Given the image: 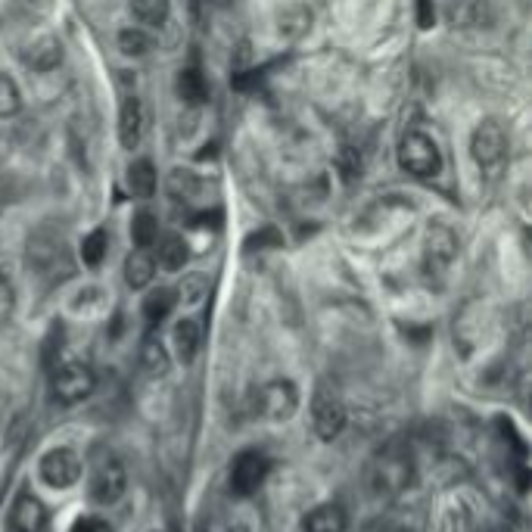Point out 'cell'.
I'll list each match as a JSON object with an SVG mask.
<instances>
[{"label": "cell", "mask_w": 532, "mask_h": 532, "mask_svg": "<svg viewBox=\"0 0 532 532\" xmlns=\"http://www.w3.org/2000/svg\"><path fill=\"white\" fill-rule=\"evenodd\" d=\"M13 308H16V290H13V280L0 271V327H4L13 318Z\"/></svg>", "instance_id": "obj_28"}, {"label": "cell", "mask_w": 532, "mask_h": 532, "mask_svg": "<svg viewBox=\"0 0 532 532\" xmlns=\"http://www.w3.org/2000/svg\"><path fill=\"white\" fill-rule=\"evenodd\" d=\"M268 473H271V461L262 452H252V448L249 452H240L231 464V492L240 498L256 495L265 486Z\"/></svg>", "instance_id": "obj_7"}, {"label": "cell", "mask_w": 532, "mask_h": 532, "mask_svg": "<svg viewBox=\"0 0 532 532\" xmlns=\"http://www.w3.org/2000/svg\"><path fill=\"white\" fill-rule=\"evenodd\" d=\"M458 259V234L452 224L430 221L424 234V268L427 274H445Z\"/></svg>", "instance_id": "obj_4"}, {"label": "cell", "mask_w": 532, "mask_h": 532, "mask_svg": "<svg viewBox=\"0 0 532 532\" xmlns=\"http://www.w3.org/2000/svg\"><path fill=\"white\" fill-rule=\"evenodd\" d=\"M399 165L405 168L408 175L417 178H433L442 172V150L439 144L424 134V131H408L399 144Z\"/></svg>", "instance_id": "obj_2"}, {"label": "cell", "mask_w": 532, "mask_h": 532, "mask_svg": "<svg viewBox=\"0 0 532 532\" xmlns=\"http://www.w3.org/2000/svg\"><path fill=\"white\" fill-rule=\"evenodd\" d=\"M22 4H38V0H22Z\"/></svg>", "instance_id": "obj_33"}, {"label": "cell", "mask_w": 532, "mask_h": 532, "mask_svg": "<svg viewBox=\"0 0 532 532\" xmlns=\"http://www.w3.org/2000/svg\"><path fill=\"white\" fill-rule=\"evenodd\" d=\"M470 156L483 175L495 178L508 162V131L495 119H483L470 137Z\"/></svg>", "instance_id": "obj_1"}, {"label": "cell", "mask_w": 532, "mask_h": 532, "mask_svg": "<svg viewBox=\"0 0 532 532\" xmlns=\"http://www.w3.org/2000/svg\"><path fill=\"white\" fill-rule=\"evenodd\" d=\"M72 532H112V529H109V523L100 520V517H81V520H75Z\"/></svg>", "instance_id": "obj_30"}, {"label": "cell", "mask_w": 532, "mask_h": 532, "mask_svg": "<svg viewBox=\"0 0 532 532\" xmlns=\"http://www.w3.org/2000/svg\"><path fill=\"white\" fill-rule=\"evenodd\" d=\"M377 532H408V529H405V526H399V523H383Z\"/></svg>", "instance_id": "obj_31"}, {"label": "cell", "mask_w": 532, "mask_h": 532, "mask_svg": "<svg viewBox=\"0 0 532 532\" xmlns=\"http://www.w3.org/2000/svg\"><path fill=\"white\" fill-rule=\"evenodd\" d=\"M175 302H178L175 290H168V287H159V290H153V293L144 299V315H147V321H150V324H159V321H165L168 315H172Z\"/></svg>", "instance_id": "obj_21"}, {"label": "cell", "mask_w": 532, "mask_h": 532, "mask_svg": "<svg viewBox=\"0 0 532 532\" xmlns=\"http://www.w3.org/2000/svg\"><path fill=\"white\" fill-rule=\"evenodd\" d=\"M168 13H172V0H131V16L140 25L159 28L168 22Z\"/></svg>", "instance_id": "obj_19"}, {"label": "cell", "mask_w": 532, "mask_h": 532, "mask_svg": "<svg viewBox=\"0 0 532 532\" xmlns=\"http://www.w3.org/2000/svg\"><path fill=\"white\" fill-rule=\"evenodd\" d=\"M125 486H128V476H125V467L116 461V458H103L94 473H91V498L97 504H103V508H109V504H116L122 495H125Z\"/></svg>", "instance_id": "obj_8"}, {"label": "cell", "mask_w": 532, "mask_h": 532, "mask_svg": "<svg viewBox=\"0 0 532 532\" xmlns=\"http://www.w3.org/2000/svg\"><path fill=\"white\" fill-rule=\"evenodd\" d=\"M312 427L324 442H333L346 427V405L327 389H321L312 402Z\"/></svg>", "instance_id": "obj_9"}, {"label": "cell", "mask_w": 532, "mask_h": 532, "mask_svg": "<svg viewBox=\"0 0 532 532\" xmlns=\"http://www.w3.org/2000/svg\"><path fill=\"white\" fill-rule=\"evenodd\" d=\"M10 526L13 532H44L47 529V511L32 492H19L10 508Z\"/></svg>", "instance_id": "obj_10"}, {"label": "cell", "mask_w": 532, "mask_h": 532, "mask_svg": "<svg viewBox=\"0 0 532 532\" xmlns=\"http://www.w3.org/2000/svg\"><path fill=\"white\" fill-rule=\"evenodd\" d=\"M106 249H109L106 231H103V228L91 231L88 237L81 240V262L91 265V268H97V265L103 262V256H106Z\"/></svg>", "instance_id": "obj_25"}, {"label": "cell", "mask_w": 532, "mask_h": 532, "mask_svg": "<svg viewBox=\"0 0 532 532\" xmlns=\"http://www.w3.org/2000/svg\"><path fill=\"white\" fill-rule=\"evenodd\" d=\"M175 352L184 364H190L196 358V352H200V324L190 318L175 324Z\"/></svg>", "instance_id": "obj_20"}, {"label": "cell", "mask_w": 532, "mask_h": 532, "mask_svg": "<svg viewBox=\"0 0 532 532\" xmlns=\"http://www.w3.org/2000/svg\"><path fill=\"white\" fill-rule=\"evenodd\" d=\"M209 293V277L206 274H184V280L178 284L175 296L184 302V305H200Z\"/></svg>", "instance_id": "obj_23"}, {"label": "cell", "mask_w": 532, "mask_h": 532, "mask_svg": "<svg viewBox=\"0 0 532 532\" xmlns=\"http://www.w3.org/2000/svg\"><path fill=\"white\" fill-rule=\"evenodd\" d=\"M433 22H436L433 0H417V25L420 28H433Z\"/></svg>", "instance_id": "obj_29"}, {"label": "cell", "mask_w": 532, "mask_h": 532, "mask_svg": "<svg viewBox=\"0 0 532 532\" xmlns=\"http://www.w3.org/2000/svg\"><path fill=\"white\" fill-rule=\"evenodd\" d=\"M140 368L150 377H165L168 368H172V358H168V349L162 346L159 336H147V340L140 343Z\"/></svg>", "instance_id": "obj_17"}, {"label": "cell", "mask_w": 532, "mask_h": 532, "mask_svg": "<svg viewBox=\"0 0 532 532\" xmlns=\"http://www.w3.org/2000/svg\"><path fill=\"white\" fill-rule=\"evenodd\" d=\"M22 109V94H19V84L0 72V119H13L16 112Z\"/></svg>", "instance_id": "obj_24"}, {"label": "cell", "mask_w": 532, "mask_h": 532, "mask_svg": "<svg viewBox=\"0 0 532 532\" xmlns=\"http://www.w3.org/2000/svg\"><path fill=\"white\" fill-rule=\"evenodd\" d=\"M128 190L131 196H137V200H150V196L156 193V168L150 159H134L128 165Z\"/></svg>", "instance_id": "obj_16"}, {"label": "cell", "mask_w": 532, "mask_h": 532, "mask_svg": "<svg viewBox=\"0 0 532 532\" xmlns=\"http://www.w3.org/2000/svg\"><path fill=\"white\" fill-rule=\"evenodd\" d=\"M159 240V249H156V262L165 268V271H181L190 259V246L181 234H165V237H156Z\"/></svg>", "instance_id": "obj_15"}, {"label": "cell", "mask_w": 532, "mask_h": 532, "mask_svg": "<svg viewBox=\"0 0 532 532\" xmlns=\"http://www.w3.org/2000/svg\"><path fill=\"white\" fill-rule=\"evenodd\" d=\"M153 277H156V259L147 249H134L125 259V284L131 290H144L153 284Z\"/></svg>", "instance_id": "obj_14"}, {"label": "cell", "mask_w": 532, "mask_h": 532, "mask_svg": "<svg viewBox=\"0 0 532 532\" xmlns=\"http://www.w3.org/2000/svg\"><path fill=\"white\" fill-rule=\"evenodd\" d=\"M256 411L271 424H284L299 411V389L293 380H271L256 392Z\"/></svg>", "instance_id": "obj_3"}, {"label": "cell", "mask_w": 532, "mask_h": 532, "mask_svg": "<svg viewBox=\"0 0 532 532\" xmlns=\"http://www.w3.org/2000/svg\"><path fill=\"white\" fill-rule=\"evenodd\" d=\"M119 50L125 56H147L150 53V38L144 28H137V25H128L119 32Z\"/></svg>", "instance_id": "obj_26"}, {"label": "cell", "mask_w": 532, "mask_h": 532, "mask_svg": "<svg viewBox=\"0 0 532 532\" xmlns=\"http://www.w3.org/2000/svg\"><path fill=\"white\" fill-rule=\"evenodd\" d=\"M228 532H249V526H243V523H231Z\"/></svg>", "instance_id": "obj_32"}, {"label": "cell", "mask_w": 532, "mask_h": 532, "mask_svg": "<svg viewBox=\"0 0 532 532\" xmlns=\"http://www.w3.org/2000/svg\"><path fill=\"white\" fill-rule=\"evenodd\" d=\"M168 190H172L178 200H193L200 193V181H196L193 172H184V168H175L172 178H168Z\"/></svg>", "instance_id": "obj_27"}, {"label": "cell", "mask_w": 532, "mask_h": 532, "mask_svg": "<svg viewBox=\"0 0 532 532\" xmlns=\"http://www.w3.org/2000/svg\"><path fill=\"white\" fill-rule=\"evenodd\" d=\"M159 237V221L153 212H137L131 218V240L137 249H150Z\"/></svg>", "instance_id": "obj_22"}, {"label": "cell", "mask_w": 532, "mask_h": 532, "mask_svg": "<svg viewBox=\"0 0 532 532\" xmlns=\"http://www.w3.org/2000/svg\"><path fill=\"white\" fill-rule=\"evenodd\" d=\"M94 386H97V377L88 364L69 361V364H63V368H56V374H53V399L60 405H78L91 396Z\"/></svg>", "instance_id": "obj_5"}, {"label": "cell", "mask_w": 532, "mask_h": 532, "mask_svg": "<svg viewBox=\"0 0 532 532\" xmlns=\"http://www.w3.org/2000/svg\"><path fill=\"white\" fill-rule=\"evenodd\" d=\"M175 91H178V97H181L187 106H200V103H206V97H209L206 81H203V75L196 72V69H181V72H178Z\"/></svg>", "instance_id": "obj_18"}, {"label": "cell", "mask_w": 532, "mask_h": 532, "mask_svg": "<svg viewBox=\"0 0 532 532\" xmlns=\"http://www.w3.org/2000/svg\"><path fill=\"white\" fill-rule=\"evenodd\" d=\"M349 520L340 504H318L315 511H308L302 520V532H346Z\"/></svg>", "instance_id": "obj_13"}, {"label": "cell", "mask_w": 532, "mask_h": 532, "mask_svg": "<svg viewBox=\"0 0 532 532\" xmlns=\"http://www.w3.org/2000/svg\"><path fill=\"white\" fill-rule=\"evenodd\" d=\"M22 63L32 69V72H53L56 66L63 63V44H60V38H53V35L35 38L32 44L25 47Z\"/></svg>", "instance_id": "obj_11"}, {"label": "cell", "mask_w": 532, "mask_h": 532, "mask_svg": "<svg viewBox=\"0 0 532 532\" xmlns=\"http://www.w3.org/2000/svg\"><path fill=\"white\" fill-rule=\"evenodd\" d=\"M38 473L50 489H72L81 480V458L75 448L66 445L50 448V452L41 455Z\"/></svg>", "instance_id": "obj_6"}, {"label": "cell", "mask_w": 532, "mask_h": 532, "mask_svg": "<svg viewBox=\"0 0 532 532\" xmlns=\"http://www.w3.org/2000/svg\"><path fill=\"white\" fill-rule=\"evenodd\" d=\"M144 137V103L137 97H125L119 109V140L125 150H134Z\"/></svg>", "instance_id": "obj_12"}]
</instances>
